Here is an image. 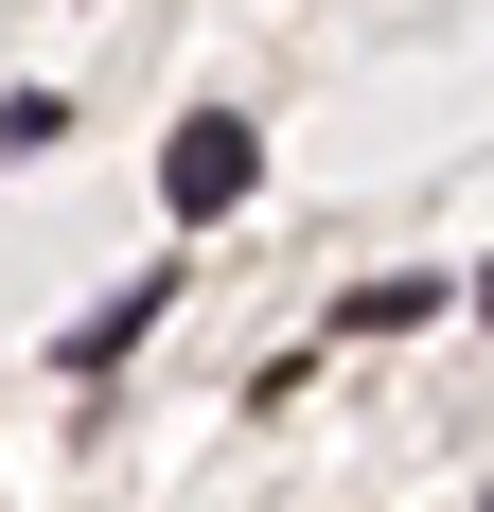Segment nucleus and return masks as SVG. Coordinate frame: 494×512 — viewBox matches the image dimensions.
Segmentation results:
<instances>
[{"label": "nucleus", "instance_id": "20e7f679", "mask_svg": "<svg viewBox=\"0 0 494 512\" xmlns=\"http://www.w3.org/2000/svg\"><path fill=\"white\" fill-rule=\"evenodd\" d=\"M477 301H494V265H477Z\"/></svg>", "mask_w": 494, "mask_h": 512}, {"label": "nucleus", "instance_id": "f03ea898", "mask_svg": "<svg viewBox=\"0 0 494 512\" xmlns=\"http://www.w3.org/2000/svg\"><path fill=\"white\" fill-rule=\"evenodd\" d=\"M159 301H177V283H124V301H89L71 336H53V371H71V389H106V371H124V354L159 336Z\"/></svg>", "mask_w": 494, "mask_h": 512}, {"label": "nucleus", "instance_id": "f257e3e1", "mask_svg": "<svg viewBox=\"0 0 494 512\" xmlns=\"http://www.w3.org/2000/svg\"><path fill=\"white\" fill-rule=\"evenodd\" d=\"M247 177H265V142H247V106H195V124L159 142V212H177V230H212V212H230Z\"/></svg>", "mask_w": 494, "mask_h": 512}, {"label": "nucleus", "instance_id": "39448f33", "mask_svg": "<svg viewBox=\"0 0 494 512\" xmlns=\"http://www.w3.org/2000/svg\"><path fill=\"white\" fill-rule=\"evenodd\" d=\"M477 512H494V495H477Z\"/></svg>", "mask_w": 494, "mask_h": 512}, {"label": "nucleus", "instance_id": "7ed1b4c3", "mask_svg": "<svg viewBox=\"0 0 494 512\" xmlns=\"http://www.w3.org/2000/svg\"><path fill=\"white\" fill-rule=\"evenodd\" d=\"M424 318H442V283H353L336 336H424Z\"/></svg>", "mask_w": 494, "mask_h": 512}]
</instances>
